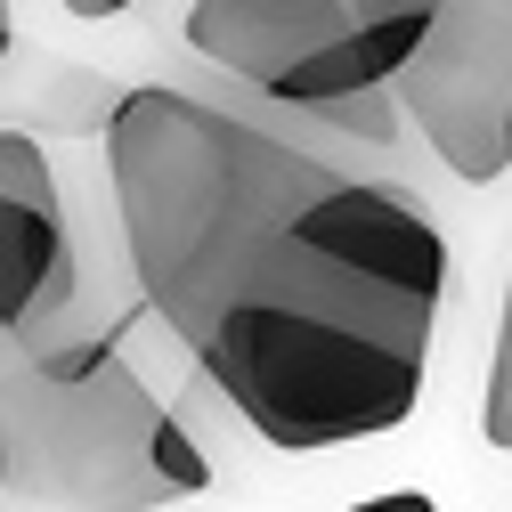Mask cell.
I'll list each match as a JSON object with an SVG mask.
<instances>
[{"mask_svg": "<svg viewBox=\"0 0 512 512\" xmlns=\"http://www.w3.org/2000/svg\"><path fill=\"white\" fill-rule=\"evenodd\" d=\"M106 196L139 301L252 439L317 456L415 415L456 277L431 204L171 82L106 114Z\"/></svg>", "mask_w": 512, "mask_h": 512, "instance_id": "cell-1", "label": "cell"}, {"mask_svg": "<svg viewBox=\"0 0 512 512\" xmlns=\"http://www.w3.org/2000/svg\"><path fill=\"white\" fill-rule=\"evenodd\" d=\"M0 431H9V496L49 512H163L212 488V447L147 391L122 350H106L90 374L9 358Z\"/></svg>", "mask_w": 512, "mask_h": 512, "instance_id": "cell-2", "label": "cell"}, {"mask_svg": "<svg viewBox=\"0 0 512 512\" xmlns=\"http://www.w3.org/2000/svg\"><path fill=\"white\" fill-rule=\"evenodd\" d=\"M187 49L252 98L317 114V122H374L407 66L350 0H196Z\"/></svg>", "mask_w": 512, "mask_h": 512, "instance_id": "cell-3", "label": "cell"}, {"mask_svg": "<svg viewBox=\"0 0 512 512\" xmlns=\"http://www.w3.org/2000/svg\"><path fill=\"white\" fill-rule=\"evenodd\" d=\"M407 131L456 171L488 187L512 171V0H439L431 33L391 82Z\"/></svg>", "mask_w": 512, "mask_h": 512, "instance_id": "cell-4", "label": "cell"}, {"mask_svg": "<svg viewBox=\"0 0 512 512\" xmlns=\"http://www.w3.org/2000/svg\"><path fill=\"white\" fill-rule=\"evenodd\" d=\"M90 326L74 204L33 131H0V366Z\"/></svg>", "mask_w": 512, "mask_h": 512, "instance_id": "cell-5", "label": "cell"}, {"mask_svg": "<svg viewBox=\"0 0 512 512\" xmlns=\"http://www.w3.org/2000/svg\"><path fill=\"white\" fill-rule=\"evenodd\" d=\"M480 439L512 456V277H504V309H496V350H488V391H480Z\"/></svg>", "mask_w": 512, "mask_h": 512, "instance_id": "cell-6", "label": "cell"}, {"mask_svg": "<svg viewBox=\"0 0 512 512\" xmlns=\"http://www.w3.org/2000/svg\"><path fill=\"white\" fill-rule=\"evenodd\" d=\"M342 512H439L423 488H391V496H358V504H342Z\"/></svg>", "mask_w": 512, "mask_h": 512, "instance_id": "cell-7", "label": "cell"}, {"mask_svg": "<svg viewBox=\"0 0 512 512\" xmlns=\"http://www.w3.org/2000/svg\"><path fill=\"white\" fill-rule=\"evenodd\" d=\"M122 9H139V0H66V17H82V25H106Z\"/></svg>", "mask_w": 512, "mask_h": 512, "instance_id": "cell-8", "label": "cell"}, {"mask_svg": "<svg viewBox=\"0 0 512 512\" xmlns=\"http://www.w3.org/2000/svg\"><path fill=\"white\" fill-rule=\"evenodd\" d=\"M9 49H17V17H9V0H0V66H9Z\"/></svg>", "mask_w": 512, "mask_h": 512, "instance_id": "cell-9", "label": "cell"}, {"mask_svg": "<svg viewBox=\"0 0 512 512\" xmlns=\"http://www.w3.org/2000/svg\"><path fill=\"white\" fill-rule=\"evenodd\" d=\"M0 496H9V431H0Z\"/></svg>", "mask_w": 512, "mask_h": 512, "instance_id": "cell-10", "label": "cell"}]
</instances>
